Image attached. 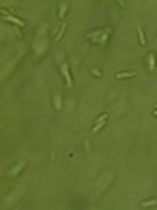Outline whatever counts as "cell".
<instances>
[{
  "mask_svg": "<svg viewBox=\"0 0 157 210\" xmlns=\"http://www.w3.org/2000/svg\"><path fill=\"white\" fill-rule=\"evenodd\" d=\"M110 34H112V30H110V28H104V30H100V31L86 34V39L94 41V43H100V45H106V39L110 37Z\"/></svg>",
  "mask_w": 157,
  "mask_h": 210,
  "instance_id": "6da1fadb",
  "label": "cell"
},
{
  "mask_svg": "<svg viewBox=\"0 0 157 210\" xmlns=\"http://www.w3.org/2000/svg\"><path fill=\"white\" fill-rule=\"evenodd\" d=\"M106 120H108V114H100L98 118H96V124H94V126H93V130H90V132H93V134H96V132H100L102 128L106 126Z\"/></svg>",
  "mask_w": 157,
  "mask_h": 210,
  "instance_id": "7a4b0ae2",
  "label": "cell"
},
{
  "mask_svg": "<svg viewBox=\"0 0 157 210\" xmlns=\"http://www.w3.org/2000/svg\"><path fill=\"white\" fill-rule=\"evenodd\" d=\"M59 67H61V73H63V77H65V83H67V87H73V80H71V75H69V67H67V63H59Z\"/></svg>",
  "mask_w": 157,
  "mask_h": 210,
  "instance_id": "3957f363",
  "label": "cell"
},
{
  "mask_svg": "<svg viewBox=\"0 0 157 210\" xmlns=\"http://www.w3.org/2000/svg\"><path fill=\"white\" fill-rule=\"evenodd\" d=\"M136 71H122V73H116V79L120 80V79H132V77H136Z\"/></svg>",
  "mask_w": 157,
  "mask_h": 210,
  "instance_id": "277c9868",
  "label": "cell"
},
{
  "mask_svg": "<svg viewBox=\"0 0 157 210\" xmlns=\"http://www.w3.org/2000/svg\"><path fill=\"white\" fill-rule=\"evenodd\" d=\"M136 30H138V41H139V43H142V45H145V35H143V31H142V26H136Z\"/></svg>",
  "mask_w": 157,
  "mask_h": 210,
  "instance_id": "5b68a950",
  "label": "cell"
},
{
  "mask_svg": "<svg viewBox=\"0 0 157 210\" xmlns=\"http://www.w3.org/2000/svg\"><path fill=\"white\" fill-rule=\"evenodd\" d=\"M147 67H149V71H153V69H155V55H153V53H149V55H147Z\"/></svg>",
  "mask_w": 157,
  "mask_h": 210,
  "instance_id": "8992f818",
  "label": "cell"
},
{
  "mask_svg": "<svg viewBox=\"0 0 157 210\" xmlns=\"http://www.w3.org/2000/svg\"><path fill=\"white\" fill-rule=\"evenodd\" d=\"M6 20H8V22H12V24H18V26H20V28H24V26H26V24H24V22H22V20H20V18H14V16H6Z\"/></svg>",
  "mask_w": 157,
  "mask_h": 210,
  "instance_id": "52a82bcc",
  "label": "cell"
},
{
  "mask_svg": "<svg viewBox=\"0 0 157 210\" xmlns=\"http://www.w3.org/2000/svg\"><path fill=\"white\" fill-rule=\"evenodd\" d=\"M67 8H69L67 2H63L61 6H59V18H65V14H67Z\"/></svg>",
  "mask_w": 157,
  "mask_h": 210,
  "instance_id": "ba28073f",
  "label": "cell"
},
{
  "mask_svg": "<svg viewBox=\"0 0 157 210\" xmlns=\"http://www.w3.org/2000/svg\"><path fill=\"white\" fill-rule=\"evenodd\" d=\"M53 102H55V110H61L63 106H61V94H55L53 96Z\"/></svg>",
  "mask_w": 157,
  "mask_h": 210,
  "instance_id": "9c48e42d",
  "label": "cell"
},
{
  "mask_svg": "<svg viewBox=\"0 0 157 210\" xmlns=\"http://www.w3.org/2000/svg\"><path fill=\"white\" fill-rule=\"evenodd\" d=\"M153 204H157L155 198H149V200H143L142 202V208H147V206H153Z\"/></svg>",
  "mask_w": 157,
  "mask_h": 210,
  "instance_id": "30bf717a",
  "label": "cell"
},
{
  "mask_svg": "<svg viewBox=\"0 0 157 210\" xmlns=\"http://www.w3.org/2000/svg\"><path fill=\"white\" fill-rule=\"evenodd\" d=\"M22 167H24V163H20L18 167H14V169H12V171H10V173H8V175H10V177H14V175H18V173H20V171H22Z\"/></svg>",
  "mask_w": 157,
  "mask_h": 210,
  "instance_id": "8fae6325",
  "label": "cell"
},
{
  "mask_svg": "<svg viewBox=\"0 0 157 210\" xmlns=\"http://www.w3.org/2000/svg\"><path fill=\"white\" fill-rule=\"evenodd\" d=\"M63 34H65V24H63V28L59 30V34H57V37H55V41H59V39H61V37H63Z\"/></svg>",
  "mask_w": 157,
  "mask_h": 210,
  "instance_id": "7c38bea8",
  "label": "cell"
},
{
  "mask_svg": "<svg viewBox=\"0 0 157 210\" xmlns=\"http://www.w3.org/2000/svg\"><path fill=\"white\" fill-rule=\"evenodd\" d=\"M153 116H157V110H153Z\"/></svg>",
  "mask_w": 157,
  "mask_h": 210,
  "instance_id": "4fadbf2b",
  "label": "cell"
}]
</instances>
